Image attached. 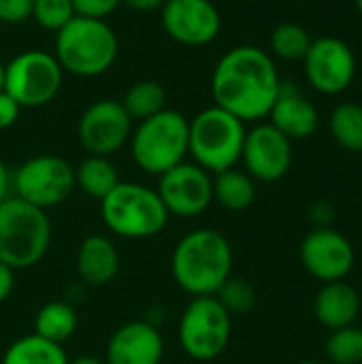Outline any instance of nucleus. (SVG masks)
Returning <instances> with one entry per match:
<instances>
[{
	"mask_svg": "<svg viewBox=\"0 0 362 364\" xmlns=\"http://www.w3.org/2000/svg\"><path fill=\"white\" fill-rule=\"evenodd\" d=\"M299 364H320V363H314V360H305V363H299Z\"/></svg>",
	"mask_w": 362,
	"mask_h": 364,
	"instance_id": "a19ab883",
	"label": "nucleus"
},
{
	"mask_svg": "<svg viewBox=\"0 0 362 364\" xmlns=\"http://www.w3.org/2000/svg\"><path fill=\"white\" fill-rule=\"evenodd\" d=\"M164 339L147 322H126L109 337L105 364H160Z\"/></svg>",
	"mask_w": 362,
	"mask_h": 364,
	"instance_id": "f3484780",
	"label": "nucleus"
},
{
	"mask_svg": "<svg viewBox=\"0 0 362 364\" xmlns=\"http://www.w3.org/2000/svg\"><path fill=\"white\" fill-rule=\"evenodd\" d=\"M64 70L53 53L28 49L4 64V92L21 107L34 109L51 102L62 87Z\"/></svg>",
	"mask_w": 362,
	"mask_h": 364,
	"instance_id": "1a4fd4ad",
	"label": "nucleus"
},
{
	"mask_svg": "<svg viewBox=\"0 0 362 364\" xmlns=\"http://www.w3.org/2000/svg\"><path fill=\"white\" fill-rule=\"evenodd\" d=\"M299 256L305 271L322 284L344 282L356 267L352 241L335 228H314L307 232Z\"/></svg>",
	"mask_w": 362,
	"mask_h": 364,
	"instance_id": "4468645a",
	"label": "nucleus"
},
{
	"mask_svg": "<svg viewBox=\"0 0 362 364\" xmlns=\"http://www.w3.org/2000/svg\"><path fill=\"white\" fill-rule=\"evenodd\" d=\"M119 4L122 0H73L75 15L92 19H107Z\"/></svg>",
	"mask_w": 362,
	"mask_h": 364,
	"instance_id": "7c9ffc66",
	"label": "nucleus"
},
{
	"mask_svg": "<svg viewBox=\"0 0 362 364\" xmlns=\"http://www.w3.org/2000/svg\"><path fill=\"white\" fill-rule=\"evenodd\" d=\"M356 9H358V13L362 15V0H356Z\"/></svg>",
	"mask_w": 362,
	"mask_h": 364,
	"instance_id": "ea45409f",
	"label": "nucleus"
},
{
	"mask_svg": "<svg viewBox=\"0 0 362 364\" xmlns=\"http://www.w3.org/2000/svg\"><path fill=\"white\" fill-rule=\"evenodd\" d=\"M271 51L282 58V60H288V62H294V60H303L309 45H312V38H309V32L299 26V23H292V21H286V23H280L273 32H271Z\"/></svg>",
	"mask_w": 362,
	"mask_h": 364,
	"instance_id": "bb28decb",
	"label": "nucleus"
},
{
	"mask_svg": "<svg viewBox=\"0 0 362 364\" xmlns=\"http://www.w3.org/2000/svg\"><path fill=\"white\" fill-rule=\"evenodd\" d=\"M34 0H0V21L2 23H21L32 19Z\"/></svg>",
	"mask_w": 362,
	"mask_h": 364,
	"instance_id": "2f4dec72",
	"label": "nucleus"
},
{
	"mask_svg": "<svg viewBox=\"0 0 362 364\" xmlns=\"http://www.w3.org/2000/svg\"><path fill=\"white\" fill-rule=\"evenodd\" d=\"M79 326V318L73 305L64 301H49L45 303L34 316V335L62 346L68 341Z\"/></svg>",
	"mask_w": 362,
	"mask_h": 364,
	"instance_id": "4be33fe9",
	"label": "nucleus"
},
{
	"mask_svg": "<svg viewBox=\"0 0 362 364\" xmlns=\"http://www.w3.org/2000/svg\"><path fill=\"white\" fill-rule=\"evenodd\" d=\"M130 156L147 175H164L186 162L190 145V122L179 111L164 109L143 122H137L130 134Z\"/></svg>",
	"mask_w": 362,
	"mask_h": 364,
	"instance_id": "39448f33",
	"label": "nucleus"
},
{
	"mask_svg": "<svg viewBox=\"0 0 362 364\" xmlns=\"http://www.w3.org/2000/svg\"><path fill=\"white\" fill-rule=\"evenodd\" d=\"M162 28L179 45L203 47L218 38L222 15L211 0H166Z\"/></svg>",
	"mask_w": 362,
	"mask_h": 364,
	"instance_id": "dca6fc26",
	"label": "nucleus"
},
{
	"mask_svg": "<svg viewBox=\"0 0 362 364\" xmlns=\"http://www.w3.org/2000/svg\"><path fill=\"white\" fill-rule=\"evenodd\" d=\"M73 17V0H34L32 4V19L49 32H60Z\"/></svg>",
	"mask_w": 362,
	"mask_h": 364,
	"instance_id": "c756f323",
	"label": "nucleus"
},
{
	"mask_svg": "<svg viewBox=\"0 0 362 364\" xmlns=\"http://www.w3.org/2000/svg\"><path fill=\"white\" fill-rule=\"evenodd\" d=\"M119 43L105 19L75 15L55 32V60L64 73L77 77H98L117 60Z\"/></svg>",
	"mask_w": 362,
	"mask_h": 364,
	"instance_id": "7ed1b4c3",
	"label": "nucleus"
},
{
	"mask_svg": "<svg viewBox=\"0 0 362 364\" xmlns=\"http://www.w3.org/2000/svg\"><path fill=\"white\" fill-rule=\"evenodd\" d=\"M329 128L339 147L352 154H362V105L344 102L335 107Z\"/></svg>",
	"mask_w": 362,
	"mask_h": 364,
	"instance_id": "a878e982",
	"label": "nucleus"
},
{
	"mask_svg": "<svg viewBox=\"0 0 362 364\" xmlns=\"http://www.w3.org/2000/svg\"><path fill=\"white\" fill-rule=\"evenodd\" d=\"M241 160L254 181L275 183L284 179L292 166V141L273 124H258L245 132Z\"/></svg>",
	"mask_w": 362,
	"mask_h": 364,
	"instance_id": "2eb2a0df",
	"label": "nucleus"
},
{
	"mask_svg": "<svg viewBox=\"0 0 362 364\" xmlns=\"http://www.w3.org/2000/svg\"><path fill=\"white\" fill-rule=\"evenodd\" d=\"M100 218L122 239H151L164 230L171 215L154 188L119 181L100 200Z\"/></svg>",
	"mask_w": 362,
	"mask_h": 364,
	"instance_id": "423d86ee",
	"label": "nucleus"
},
{
	"mask_svg": "<svg viewBox=\"0 0 362 364\" xmlns=\"http://www.w3.org/2000/svg\"><path fill=\"white\" fill-rule=\"evenodd\" d=\"M271 122L290 141L309 139L320 124V113L312 100H307L292 81H282L280 96L269 113Z\"/></svg>",
	"mask_w": 362,
	"mask_h": 364,
	"instance_id": "a211bd4d",
	"label": "nucleus"
},
{
	"mask_svg": "<svg viewBox=\"0 0 362 364\" xmlns=\"http://www.w3.org/2000/svg\"><path fill=\"white\" fill-rule=\"evenodd\" d=\"M326 358L333 364H362V328L333 331L326 339Z\"/></svg>",
	"mask_w": 362,
	"mask_h": 364,
	"instance_id": "c85d7f7f",
	"label": "nucleus"
},
{
	"mask_svg": "<svg viewBox=\"0 0 362 364\" xmlns=\"http://www.w3.org/2000/svg\"><path fill=\"white\" fill-rule=\"evenodd\" d=\"M122 2L134 11H156L166 4V0H122Z\"/></svg>",
	"mask_w": 362,
	"mask_h": 364,
	"instance_id": "e433bc0d",
	"label": "nucleus"
},
{
	"mask_svg": "<svg viewBox=\"0 0 362 364\" xmlns=\"http://www.w3.org/2000/svg\"><path fill=\"white\" fill-rule=\"evenodd\" d=\"M245 124L220 107H207L190 122L188 156L194 164L215 175L241 162Z\"/></svg>",
	"mask_w": 362,
	"mask_h": 364,
	"instance_id": "0eeeda50",
	"label": "nucleus"
},
{
	"mask_svg": "<svg viewBox=\"0 0 362 364\" xmlns=\"http://www.w3.org/2000/svg\"><path fill=\"white\" fill-rule=\"evenodd\" d=\"M134 122L126 113L124 105L113 98H100L92 102L79 117L77 136L81 147L90 156H105L119 151L132 134Z\"/></svg>",
	"mask_w": 362,
	"mask_h": 364,
	"instance_id": "f8f14e48",
	"label": "nucleus"
},
{
	"mask_svg": "<svg viewBox=\"0 0 362 364\" xmlns=\"http://www.w3.org/2000/svg\"><path fill=\"white\" fill-rule=\"evenodd\" d=\"M213 200L233 213L245 211L256 200V181L237 166L213 175Z\"/></svg>",
	"mask_w": 362,
	"mask_h": 364,
	"instance_id": "412c9836",
	"label": "nucleus"
},
{
	"mask_svg": "<svg viewBox=\"0 0 362 364\" xmlns=\"http://www.w3.org/2000/svg\"><path fill=\"white\" fill-rule=\"evenodd\" d=\"M68 364H105V360H100L96 356H79V358L68 360Z\"/></svg>",
	"mask_w": 362,
	"mask_h": 364,
	"instance_id": "4c0bfd02",
	"label": "nucleus"
},
{
	"mask_svg": "<svg viewBox=\"0 0 362 364\" xmlns=\"http://www.w3.org/2000/svg\"><path fill=\"white\" fill-rule=\"evenodd\" d=\"M303 64L309 85L326 96L346 92L356 77V55L352 47L335 36H320L312 41Z\"/></svg>",
	"mask_w": 362,
	"mask_h": 364,
	"instance_id": "ddd939ff",
	"label": "nucleus"
},
{
	"mask_svg": "<svg viewBox=\"0 0 362 364\" xmlns=\"http://www.w3.org/2000/svg\"><path fill=\"white\" fill-rule=\"evenodd\" d=\"M233 245L213 228H198L179 239L171 256L175 284L194 296H215L220 286L233 275Z\"/></svg>",
	"mask_w": 362,
	"mask_h": 364,
	"instance_id": "f03ea898",
	"label": "nucleus"
},
{
	"mask_svg": "<svg viewBox=\"0 0 362 364\" xmlns=\"http://www.w3.org/2000/svg\"><path fill=\"white\" fill-rule=\"evenodd\" d=\"M122 105L132 122H143L166 109V90L160 81L143 79L128 87Z\"/></svg>",
	"mask_w": 362,
	"mask_h": 364,
	"instance_id": "393cba45",
	"label": "nucleus"
},
{
	"mask_svg": "<svg viewBox=\"0 0 362 364\" xmlns=\"http://www.w3.org/2000/svg\"><path fill=\"white\" fill-rule=\"evenodd\" d=\"M75 168L60 156L28 158L13 173V196L47 211L62 205L75 192Z\"/></svg>",
	"mask_w": 362,
	"mask_h": 364,
	"instance_id": "9d476101",
	"label": "nucleus"
},
{
	"mask_svg": "<svg viewBox=\"0 0 362 364\" xmlns=\"http://www.w3.org/2000/svg\"><path fill=\"white\" fill-rule=\"evenodd\" d=\"M0 364H68V356L62 346L32 333L13 341Z\"/></svg>",
	"mask_w": 362,
	"mask_h": 364,
	"instance_id": "b1692460",
	"label": "nucleus"
},
{
	"mask_svg": "<svg viewBox=\"0 0 362 364\" xmlns=\"http://www.w3.org/2000/svg\"><path fill=\"white\" fill-rule=\"evenodd\" d=\"M156 192L169 215L192 220L203 215L213 203V175L186 160L160 175Z\"/></svg>",
	"mask_w": 362,
	"mask_h": 364,
	"instance_id": "9b49d317",
	"label": "nucleus"
},
{
	"mask_svg": "<svg viewBox=\"0 0 362 364\" xmlns=\"http://www.w3.org/2000/svg\"><path fill=\"white\" fill-rule=\"evenodd\" d=\"M361 294L346 279L324 284L320 288V292L316 294V301H314L316 320L324 328H329L331 333L354 326L358 316H361Z\"/></svg>",
	"mask_w": 362,
	"mask_h": 364,
	"instance_id": "6ab92c4d",
	"label": "nucleus"
},
{
	"mask_svg": "<svg viewBox=\"0 0 362 364\" xmlns=\"http://www.w3.org/2000/svg\"><path fill=\"white\" fill-rule=\"evenodd\" d=\"M307 218L314 224V228H333L337 220V209L329 200H314L307 209Z\"/></svg>",
	"mask_w": 362,
	"mask_h": 364,
	"instance_id": "473e14b6",
	"label": "nucleus"
},
{
	"mask_svg": "<svg viewBox=\"0 0 362 364\" xmlns=\"http://www.w3.org/2000/svg\"><path fill=\"white\" fill-rule=\"evenodd\" d=\"M77 273L87 286L100 288L111 284L119 273V252L102 235H90L77 250Z\"/></svg>",
	"mask_w": 362,
	"mask_h": 364,
	"instance_id": "aec40b11",
	"label": "nucleus"
},
{
	"mask_svg": "<svg viewBox=\"0 0 362 364\" xmlns=\"http://www.w3.org/2000/svg\"><path fill=\"white\" fill-rule=\"evenodd\" d=\"M119 183L115 164L105 156H87L75 168V186L94 200H102Z\"/></svg>",
	"mask_w": 362,
	"mask_h": 364,
	"instance_id": "5701e85b",
	"label": "nucleus"
},
{
	"mask_svg": "<svg viewBox=\"0 0 362 364\" xmlns=\"http://www.w3.org/2000/svg\"><path fill=\"white\" fill-rule=\"evenodd\" d=\"M233 337V316L215 296H194L186 305L177 339L186 356L198 363L220 358Z\"/></svg>",
	"mask_w": 362,
	"mask_h": 364,
	"instance_id": "6e6552de",
	"label": "nucleus"
},
{
	"mask_svg": "<svg viewBox=\"0 0 362 364\" xmlns=\"http://www.w3.org/2000/svg\"><path fill=\"white\" fill-rule=\"evenodd\" d=\"M280 73L273 58L254 45L228 49L215 64L211 96L215 107L245 122L269 117L280 96Z\"/></svg>",
	"mask_w": 362,
	"mask_h": 364,
	"instance_id": "f257e3e1",
	"label": "nucleus"
},
{
	"mask_svg": "<svg viewBox=\"0 0 362 364\" xmlns=\"http://www.w3.org/2000/svg\"><path fill=\"white\" fill-rule=\"evenodd\" d=\"M9 196H13V173L0 158V203H4Z\"/></svg>",
	"mask_w": 362,
	"mask_h": 364,
	"instance_id": "c9c22d12",
	"label": "nucleus"
},
{
	"mask_svg": "<svg viewBox=\"0 0 362 364\" xmlns=\"http://www.w3.org/2000/svg\"><path fill=\"white\" fill-rule=\"evenodd\" d=\"M13 288H15V271L4 262H0V305L11 296Z\"/></svg>",
	"mask_w": 362,
	"mask_h": 364,
	"instance_id": "f704fd0d",
	"label": "nucleus"
},
{
	"mask_svg": "<svg viewBox=\"0 0 362 364\" xmlns=\"http://www.w3.org/2000/svg\"><path fill=\"white\" fill-rule=\"evenodd\" d=\"M4 90V64L0 62V92Z\"/></svg>",
	"mask_w": 362,
	"mask_h": 364,
	"instance_id": "58836bf2",
	"label": "nucleus"
},
{
	"mask_svg": "<svg viewBox=\"0 0 362 364\" xmlns=\"http://www.w3.org/2000/svg\"><path fill=\"white\" fill-rule=\"evenodd\" d=\"M215 299L230 316H245L256 307L254 286L239 275H230L215 292Z\"/></svg>",
	"mask_w": 362,
	"mask_h": 364,
	"instance_id": "cd10ccee",
	"label": "nucleus"
},
{
	"mask_svg": "<svg viewBox=\"0 0 362 364\" xmlns=\"http://www.w3.org/2000/svg\"><path fill=\"white\" fill-rule=\"evenodd\" d=\"M51 245V220L47 211L9 196L0 203V262L13 271L36 267Z\"/></svg>",
	"mask_w": 362,
	"mask_h": 364,
	"instance_id": "20e7f679",
	"label": "nucleus"
},
{
	"mask_svg": "<svg viewBox=\"0 0 362 364\" xmlns=\"http://www.w3.org/2000/svg\"><path fill=\"white\" fill-rule=\"evenodd\" d=\"M19 113H21V107L2 90L0 92V130L11 128L19 119Z\"/></svg>",
	"mask_w": 362,
	"mask_h": 364,
	"instance_id": "72a5a7b5",
	"label": "nucleus"
}]
</instances>
